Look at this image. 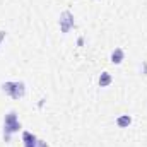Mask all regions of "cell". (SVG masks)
<instances>
[{
    "mask_svg": "<svg viewBox=\"0 0 147 147\" xmlns=\"http://www.w3.org/2000/svg\"><path fill=\"white\" fill-rule=\"evenodd\" d=\"M36 147H48V146H46L43 140H38V142H36Z\"/></svg>",
    "mask_w": 147,
    "mask_h": 147,
    "instance_id": "obj_8",
    "label": "cell"
},
{
    "mask_svg": "<svg viewBox=\"0 0 147 147\" xmlns=\"http://www.w3.org/2000/svg\"><path fill=\"white\" fill-rule=\"evenodd\" d=\"M3 38H5V31H0V43H2Z\"/></svg>",
    "mask_w": 147,
    "mask_h": 147,
    "instance_id": "obj_9",
    "label": "cell"
},
{
    "mask_svg": "<svg viewBox=\"0 0 147 147\" xmlns=\"http://www.w3.org/2000/svg\"><path fill=\"white\" fill-rule=\"evenodd\" d=\"M123 57H125L123 50H121V48H116V50L111 53V62L118 65V63H121V62H123Z\"/></svg>",
    "mask_w": 147,
    "mask_h": 147,
    "instance_id": "obj_5",
    "label": "cell"
},
{
    "mask_svg": "<svg viewBox=\"0 0 147 147\" xmlns=\"http://www.w3.org/2000/svg\"><path fill=\"white\" fill-rule=\"evenodd\" d=\"M22 139H24V144H26V147H36L38 139L33 135V134H29V132H24V134H22Z\"/></svg>",
    "mask_w": 147,
    "mask_h": 147,
    "instance_id": "obj_4",
    "label": "cell"
},
{
    "mask_svg": "<svg viewBox=\"0 0 147 147\" xmlns=\"http://www.w3.org/2000/svg\"><path fill=\"white\" fill-rule=\"evenodd\" d=\"M130 123H132V118H130L128 115H121V116L116 120V125H118V127H121V128H123V127H128Z\"/></svg>",
    "mask_w": 147,
    "mask_h": 147,
    "instance_id": "obj_6",
    "label": "cell"
},
{
    "mask_svg": "<svg viewBox=\"0 0 147 147\" xmlns=\"http://www.w3.org/2000/svg\"><path fill=\"white\" fill-rule=\"evenodd\" d=\"M2 89H3V92H7L9 96H12L14 99L22 98V96H24V92H26V89H24V84H22V82H5V84L2 86Z\"/></svg>",
    "mask_w": 147,
    "mask_h": 147,
    "instance_id": "obj_1",
    "label": "cell"
},
{
    "mask_svg": "<svg viewBox=\"0 0 147 147\" xmlns=\"http://www.w3.org/2000/svg\"><path fill=\"white\" fill-rule=\"evenodd\" d=\"M110 84H111V75L108 72H103L101 77H99V86H101V87H106V86H110Z\"/></svg>",
    "mask_w": 147,
    "mask_h": 147,
    "instance_id": "obj_7",
    "label": "cell"
},
{
    "mask_svg": "<svg viewBox=\"0 0 147 147\" xmlns=\"http://www.w3.org/2000/svg\"><path fill=\"white\" fill-rule=\"evenodd\" d=\"M74 26V17L70 12H63L62 17H60V28L63 33H69V29Z\"/></svg>",
    "mask_w": 147,
    "mask_h": 147,
    "instance_id": "obj_3",
    "label": "cell"
},
{
    "mask_svg": "<svg viewBox=\"0 0 147 147\" xmlns=\"http://www.w3.org/2000/svg\"><path fill=\"white\" fill-rule=\"evenodd\" d=\"M21 128V123L17 121V116H16V113H9V115H5V139H9L10 137V134L12 132H17Z\"/></svg>",
    "mask_w": 147,
    "mask_h": 147,
    "instance_id": "obj_2",
    "label": "cell"
}]
</instances>
